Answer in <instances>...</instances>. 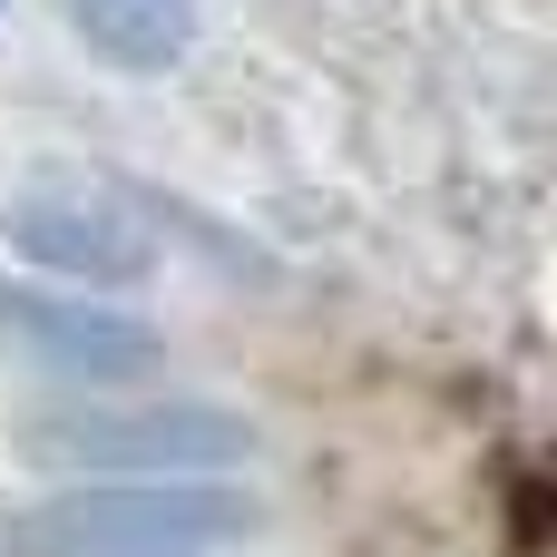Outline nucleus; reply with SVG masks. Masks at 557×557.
Returning <instances> with one entry per match:
<instances>
[{
	"label": "nucleus",
	"instance_id": "obj_6",
	"mask_svg": "<svg viewBox=\"0 0 557 557\" xmlns=\"http://www.w3.org/2000/svg\"><path fill=\"white\" fill-rule=\"evenodd\" d=\"M0 10H10V0H0Z\"/></svg>",
	"mask_w": 557,
	"mask_h": 557
},
{
	"label": "nucleus",
	"instance_id": "obj_2",
	"mask_svg": "<svg viewBox=\"0 0 557 557\" xmlns=\"http://www.w3.org/2000/svg\"><path fill=\"white\" fill-rule=\"evenodd\" d=\"M20 450L49 470H108V480H215L255 460V421L215 401H69V411H29Z\"/></svg>",
	"mask_w": 557,
	"mask_h": 557
},
{
	"label": "nucleus",
	"instance_id": "obj_5",
	"mask_svg": "<svg viewBox=\"0 0 557 557\" xmlns=\"http://www.w3.org/2000/svg\"><path fill=\"white\" fill-rule=\"evenodd\" d=\"M69 20L108 69H137V78L196 49V0H69Z\"/></svg>",
	"mask_w": 557,
	"mask_h": 557
},
{
	"label": "nucleus",
	"instance_id": "obj_3",
	"mask_svg": "<svg viewBox=\"0 0 557 557\" xmlns=\"http://www.w3.org/2000/svg\"><path fill=\"white\" fill-rule=\"evenodd\" d=\"M0 225H10V245L29 264H49V274H69L88 294H127V284L157 274V215L117 176H88V166L20 176L10 206H0Z\"/></svg>",
	"mask_w": 557,
	"mask_h": 557
},
{
	"label": "nucleus",
	"instance_id": "obj_1",
	"mask_svg": "<svg viewBox=\"0 0 557 557\" xmlns=\"http://www.w3.org/2000/svg\"><path fill=\"white\" fill-rule=\"evenodd\" d=\"M255 529L245 490L215 480H117L0 519V557H215Z\"/></svg>",
	"mask_w": 557,
	"mask_h": 557
},
{
	"label": "nucleus",
	"instance_id": "obj_4",
	"mask_svg": "<svg viewBox=\"0 0 557 557\" xmlns=\"http://www.w3.org/2000/svg\"><path fill=\"white\" fill-rule=\"evenodd\" d=\"M0 362H20L29 382H69V392H108V382H147L166 362V333L88 304V294H39V284H0Z\"/></svg>",
	"mask_w": 557,
	"mask_h": 557
}]
</instances>
